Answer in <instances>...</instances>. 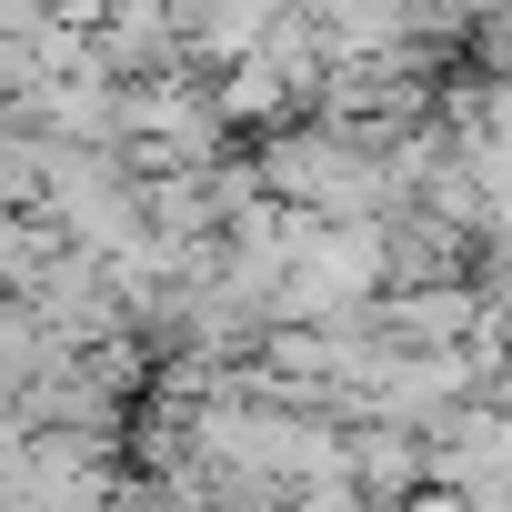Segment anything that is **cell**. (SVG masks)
<instances>
[{"label":"cell","instance_id":"52a82bcc","mask_svg":"<svg viewBox=\"0 0 512 512\" xmlns=\"http://www.w3.org/2000/svg\"><path fill=\"white\" fill-rule=\"evenodd\" d=\"M61 362H71V352H61V332H51L31 302H0V412H11V402H31Z\"/></svg>","mask_w":512,"mask_h":512},{"label":"cell","instance_id":"8fae6325","mask_svg":"<svg viewBox=\"0 0 512 512\" xmlns=\"http://www.w3.org/2000/svg\"><path fill=\"white\" fill-rule=\"evenodd\" d=\"M51 11H61V21H81V31H101V11H111V0H51Z\"/></svg>","mask_w":512,"mask_h":512},{"label":"cell","instance_id":"7a4b0ae2","mask_svg":"<svg viewBox=\"0 0 512 512\" xmlns=\"http://www.w3.org/2000/svg\"><path fill=\"white\" fill-rule=\"evenodd\" d=\"M91 61L131 91V81H171V71H201L191 41H181V11L171 0H111L101 31H91Z\"/></svg>","mask_w":512,"mask_h":512},{"label":"cell","instance_id":"6da1fadb","mask_svg":"<svg viewBox=\"0 0 512 512\" xmlns=\"http://www.w3.org/2000/svg\"><path fill=\"white\" fill-rule=\"evenodd\" d=\"M141 171H211L231 161V111H221V81L201 71H171V81H131V141H121Z\"/></svg>","mask_w":512,"mask_h":512},{"label":"cell","instance_id":"3957f363","mask_svg":"<svg viewBox=\"0 0 512 512\" xmlns=\"http://www.w3.org/2000/svg\"><path fill=\"white\" fill-rule=\"evenodd\" d=\"M462 402H482L472 352H392V362H382V392H372V412H382V422H412V432H442ZM372 412H362V422H372Z\"/></svg>","mask_w":512,"mask_h":512},{"label":"cell","instance_id":"277c9868","mask_svg":"<svg viewBox=\"0 0 512 512\" xmlns=\"http://www.w3.org/2000/svg\"><path fill=\"white\" fill-rule=\"evenodd\" d=\"M482 322V282H422V292H382L372 302V332L392 352H462Z\"/></svg>","mask_w":512,"mask_h":512},{"label":"cell","instance_id":"5b68a950","mask_svg":"<svg viewBox=\"0 0 512 512\" xmlns=\"http://www.w3.org/2000/svg\"><path fill=\"white\" fill-rule=\"evenodd\" d=\"M181 11V41H191V61L201 71H231V61H251L272 41V21H282V0H171Z\"/></svg>","mask_w":512,"mask_h":512},{"label":"cell","instance_id":"ba28073f","mask_svg":"<svg viewBox=\"0 0 512 512\" xmlns=\"http://www.w3.org/2000/svg\"><path fill=\"white\" fill-rule=\"evenodd\" d=\"M51 161H61V141L21 101H0V211H41L51 201Z\"/></svg>","mask_w":512,"mask_h":512},{"label":"cell","instance_id":"8992f818","mask_svg":"<svg viewBox=\"0 0 512 512\" xmlns=\"http://www.w3.org/2000/svg\"><path fill=\"white\" fill-rule=\"evenodd\" d=\"M352 482L372 492V502H402V492H422L432 482V432H412V422H352Z\"/></svg>","mask_w":512,"mask_h":512},{"label":"cell","instance_id":"30bf717a","mask_svg":"<svg viewBox=\"0 0 512 512\" xmlns=\"http://www.w3.org/2000/svg\"><path fill=\"white\" fill-rule=\"evenodd\" d=\"M392 512H472V492H452V482H422V492H402Z\"/></svg>","mask_w":512,"mask_h":512},{"label":"cell","instance_id":"9c48e42d","mask_svg":"<svg viewBox=\"0 0 512 512\" xmlns=\"http://www.w3.org/2000/svg\"><path fill=\"white\" fill-rule=\"evenodd\" d=\"M312 21L332 41V61H372L412 41V0H312Z\"/></svg>","mask_w":512,"mask_h":512}]
</instances>
